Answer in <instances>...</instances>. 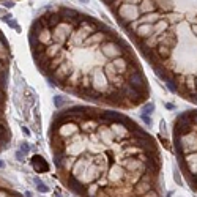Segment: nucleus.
<instances>
[{
	"label": "nucleus",
	"mask_w": 197,
	"mask_h": 197,
	"mask_svg": "<svg viewBox=\"0 0 197 197\" xmlns=\"http://www.w3.org/2000/svg\"><path fill=\"white\" fill-rule=\"evenodd\" d=\"M137 11L142 13V14H148V13L158 11V10H156V5H154L153 0H142V3H140V6L137 8Z\"/></svg>",
	"instance_id": "obj_1"
},
{
	"label": "nucleus",
	"mask_w": 197,
	"mask_h": 197,
	"mask_svg": "<svg viewBox=\"0 0 197 197\" xmlns=\"http://www.w3.org/2000/svg\"><path fill=\"white\" fill-rule=\"evenodd\" d=\"M32 164H33V169L37 172H47V169H49V166H47V163L41 158V156H33L32 158Z\"/></svg>",
	"instance_id": "obj_2"
},
{
	"label": "nucleus",
	"mask_w": 197,
	"mask_h": 197,
	"mask_svg": "<svg viewBox=\"0 0 197 197\" xmlns=\"http://www.w3.org/2000/svg\"><path fill=\"white\" fill-rule=\"evenodd\" d=\"M153 109H154V106H153L151 103L145 104V107H144V112H142V115H147V114H150V112H153Z\"/></svg>",
	"instance_id": "obj_3"
},
{
	"label": "nucleus",
	"mask_w": 197,
	"mask_h": 197,
	"mask_svg": "<svg viewBox=\"0 0 197 197\" xmlns=\"http://www.w3.org/2000/svg\"><path fill=\"white\" fill-rule=\"evenodd\" d=\"M8 24H10V27H14V29H16V30L19 32V25L16 24V21H14V19H11V21H8Z\"/></svg>",
	"instance_id": "obj_4"
},
{
	"label": "nucleus",
	"mask_w": 197,
	"mask_h": 197,
	"mask_svg": "<svg viewBox=\"0 0 197 197\" xmlns=\"http://www.w3.org/2000/svg\"><path fill=\"white\" fill-rule=\"evenodd\" d=\"M191 120H192V123L197 125V110H192V112H191Z\"/></svg>",
	"instance_id": "obj_5"
},
{
	"label": "nucleus",
	"mask_w": 197,
	"mask_h": 197,
	"mask_svg": "<svg viewBox=\"0 0 197 197\" xmlns=\"http://www.w3.org/2000/svg\"><path fill=\"white\" fill-rule=\"evenodd\" d=\"M62 104H63L62 98H60V96H55V106H57V107H62Z\"/></svg>",
	"instance_id": "obj_6"
},
{
	"label": "nucleus",
	"mask_w": 197,
	"mask_h": 197,
	"mask_svg": "<svg viewBox=\"0 0 197 197\" xmlns=\"http://www.w3.org/2000/svg\"><path fill=\"white\" fill-rule=\"evenodd\" d=\"M192 32H195V35H197V25H195V24L192 25Z\"/></svg>",
	"instance_id": "obj_7"
},
{
	"label": "nucleus",
	"mask_w": 197,
	"mask_h": 197,
	"mask_svg": "<svg viewBox=\"0 0 197 197\" xmlns=\"http://www.w3.org/2000/svg\"><path fill=\"white\" fill-rule=\"evenodd\" d=\"M79 2H82V3H88V0H79Z\"/></svg>",
	"instance_id": "obj_8"
},
{
	"label": "nucleus",
	"mask_w": 197,
	"mask_h": 197,
	"mask_svg": "<svg viewBox=\"0 0 197 197\" xmlns=\"http://www.w3.org/2000/svg\"><path fill=\"white\" fill-rule=\"evenodd\" d=\"M0 167H3V163H2V161H0Z\"/></svg>",
	"instance_id": "obj_9"
}]
</instances>
